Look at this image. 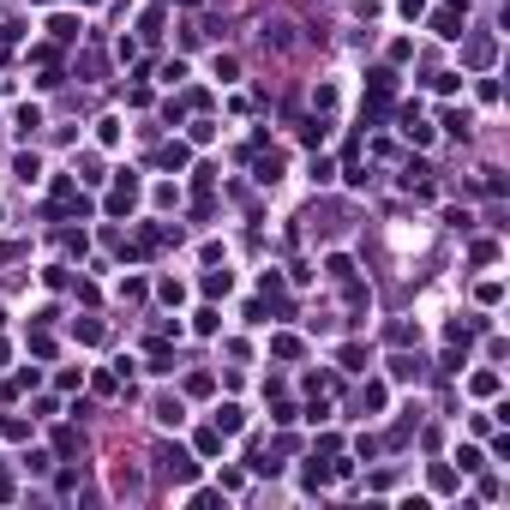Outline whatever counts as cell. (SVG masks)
<instances>
[{
    "label": "cell",
    "mask_w": 510,
    "mask_h": 510,
    "mask_svg": "<svg viewBox=\"0 0 510 510\" xmlns=\"http://www.w3.org/2000/svg\"><path fill=\"white\" fill-rule=\"evenodd\" d=\"M433 30H438V36H463V0H450V6H438Z\"/></svg>",
    "instance_id": "6da1fadb"
},
{
    "label": "cell",
    "mask_w": 510,
    "mask_h": 510,
    "mask_svg": "<svg viewBox=\"0 0 510 510\" xmlns=\"http://www.w3.org/2000/svg\"><path fill=\"white\" fill-rule=\"evenodd\" d=\"M114 493H120V498H138V493H144V474L120 463V468H114Z\"/></svg>",
    "instance_id": "7a4b0ae2"
},
{
    "label": "cell",
    "mask_w": 510,
    "mask_h": 510,
    "mask_svg": "<svg viewBox=\"0 0 510 510\" xmlns=\"http://www.w3.org/2000/svg\"><path fill=\"white\" fill-rule=\"evenodd\" d=\"M240 426H246V408H240V403H223V408H216V433H240Z\"/></svg>",
    "instance_id": "3957f363"
},
{
    "label": "cell",
    "mask_w": 510,
    "mask_h": 510,
    "mask_svg": "<svg viewBox=\"0 0 510 510\" xmlns=\"http://www.w3.org/2000/svg\"><path fill=\"white\" fill-rule=\"evenodd\" d=\"M156 420H163V426H180L186 414H180V403H174V396H156Z\"/></svg>",
    "instance_id": "277c9868"
},
{
    "label": "cell",
    "mask_w": 510,
    "mask_h": 510,
    "mask_svg": "<svg viewBox=\"0 0 510 510\" xmlns=\"http://www.w3.org/2000/svg\"><path fill=\"white\" fill-rule=\"evenodd\" d=\"M390 373H396V378H403V384H408V378H420V360H408V354H396V360H390Z\"/></svg>",
    "instance_id": "5b68a950"
},
{
    "label": "cell",
    "mask_w": 510,
    "mask_h": 510,
    "mask_svg": "<svg viewBox=\"0 0 510 510\" xmlns=\"http://www.w3.org/2000/svg\"><path fill=\"white\" fill-rule=\"evenodd\" d=\"M403 133H408V138H414V144H433V126H420V120H414V114H408V120H403Z\"/></svg>",
    "instance_id": "8992f818"
},
{
    "label": "cell",
    "mask_w": 510,
    "mask_h": 510,
    "mask_svg": "<svg viewBox=\"0 0 510 510\" xmlns=\"http://www.w3.org/2000/svg\"><path fill=\"white\" fill-rule=\"evenodd\" d=\"M48 30H54L60 43H73V36H78V24H73V18H48Z\"/></svg>",
    "instance_id": "52a82bcc"
}]
</instances>
